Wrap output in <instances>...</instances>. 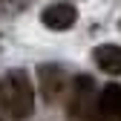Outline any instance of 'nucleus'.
I'll return each mask as SVG.
<instances>
[{
  "label": "nucleus",
  "instance_id": "nucleus-1",
  "mask_svg": "<svg viewBox=\"0 0 121 121\" xmlns=\"http://www.w3.org/2000/svg\"><path fill=\"white\" fill-rule=\"evenodd\" d=\"M0 104L6 107V112L14 121H26L35 110V92L32 81L23 69H9L3 84H0Z\"/></svg>",
  "mask_w": 121,
  "mask_h": 121
},
{
  "label": "nucleus",
  "instance_id": "nucleus-7",
  "mask_svg": "<svg viewBox=\"0 0 121 121\" xmlns=\"http://www.w3.org/2000/svg\"><path fill=\"white\" fill-rule=\"evenodd\" d=\"M101 121H121V118H101Z\"/></svg>",
  "mask_w": 121,
  "mask_h": 121
},
{
  "label": "nucleus",
  "instance_id": "nucleus-4",
  "mask_svg": "<svg viewBox=\"0 0 121 121\" xmlns=\"http://www.w3.org/2000/svg\"><path fill=\"white\" fill-rule=\"evenodd\" d=\"M38 81H40V92L46 101H55L58 95H64V72L60 66H52V64H43L38 69Z\"/></svg>",
  "mask_w": 121,
  "mask_h": 121
},
{
  "label": "nucleus",
  "instance_id": "nucleus-2",
  "mask_svg": "<svg viewBox=\"0 0 121 121\" xmlns=\"http://www.w3.org/2000/svg\"><path fill=\"white\" fill-rule=\"evenodd\" d=\"M69 115L72 118H92V115H98V92H95L92 78H86V75H78L72 81Z\"/></svg>",
  "mask_w": 121,
  "mask_h": 121
},
{
  "label": "nucleus",
  "instance_id": "nucleus-5",
  "mask_svg": "<svg viewBox=\"0 0 121 121\" xmlns=\"http://www.w3.org/2000/svg\"><path fill=\"white\" fill-rule=\"evenodd\" d=\"M92 60L101 72L107 75H121V46L118 43H101L92 49Z\"/></svg>",
  "mask_w": 121,
  "mask_h": 121
},
{
  "label": "nucleus",
  "instance_id": "nucleus-3",
  "mask_svg": "<svg viewBox=\"0 0 121 121\" xmlns=\"http://www.w3.org/2000/svg\"><path fill=\"white\" fill-rule=\"evenodd\" d=\"M40 20L46 29H55V32H66V29L78 20V9L72 3H52L40 12Z\"/></svg>",
  "mask_w": 121,
  "mask_h": 121
},
{
  "label": "nucleus",
  "instance_id": "nucleus-6",
  "mask_svg": "<svg viewBox=\"0 0 121 121\" xmlns=\"http://www.w3.org/2000/svg\"><path fill=\"white\" fill-rule=\"evenodd\" d=\"M98 115L121 118V84H107L98 92Z\"/></svg>",
  "mask_w": 121,
  "mask_h": 121
}]
</instances>
